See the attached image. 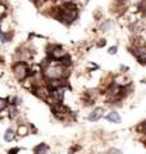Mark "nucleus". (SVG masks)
<instances>
[{
    "label": "nucleus",
    "instance_id": "nucleus-3",
    "mask_svg": "<svg viewBox=\"0 0 146 154\" xmlns=\"http://www.w3.org/2000/svg\"><path fill=\"white\" fill-rule=\"evenodd\" d=\"M133 54L136 55V58L141 62V63H146V46H141V48H137Z\"/></svg>",
    "mask_w": 146,
    "mask_h": 154
},
{
    "label": "nucleus",
    "instance_id": "nucleus-7",
    "mask_svg": "<svg viewBox=\"0 0 146 154\" xmlns=\"http://www.w3.org/2000/svg\"><path fill=\"white\" fill-rule=\"evenodd\" d=\"M35 154H46L47 153V146L45 145V144H40V145H37L35 148Z\"/></svg>",
    "mask_w": 146,
    "mask_h": 154
},
{
    "label": "nucleus",
    "instance_id": "nucleus-10",
    "mask_svg": "<svg viewBox=\"0 0 146 154\" xmlns=\"http://www.w3.org/2000/svg\"><path fill=\"white\" fill-rule=\"evenodd\" d=\"M2 109H5L7 108V105H8V99H2Z\"/></svg>",
    "mask_w": 146,
    "mask_h": 154
},
{
    "label": "nucleus",
    "instance_id": "nucleus-14",
    "mask_svg": "<svg viewBox=\"0 0 146 154\" xmlns=\"http://www.w3.org/2000/svg\"><path fill=\"white\" fill-rule=\"evenodd\" d=\"M115 51H117V48H110V49H109V53H110V54H114Z\"/></svg>",
    "mask_w": 146,
    "mask_h": 154
},
{
    "label": "nucleus",
    "instance_id": "nucleus-12",
    "mask_svg": "<svg viewBox=\"0 0 146 154\" xmlns=\"http://www.w3.org/2000/svg\"><path fill=\"white\" fill-rule=\"evenodd\" d=\"M26 127H19V135H26Z\"/></svg>",
    "mask_w": 146,
    "mask_h": 154
},
{
    "label": "nucleus",
    "instance_id": "nucleus-8",
    "mask_svg": "<svg viewBox=\"0 0 146 154\" xmlns=\"http://www.w3.org/2000/svg\"><path fill=\"white\" fill-rule=\"evenodd\" d=\"M13 137H14V131H13L12 128H8L5 135H4V139H5V141H12Z\"/></svg>",
    "mask_w": 146,
    "mask_h": 154
},
{
    "label": "nucleus",
    "instance_id": "nucleus-9",
    "mask_svg": "<svg viewBox=\"0 0 146 154\" xmlns=\"http://www.w3.org/2000/svg\"><path fill=\"white\" fill-rule=\"evenodd\" d=\"M9 40V35H7V33L2 32V42H7Z\"/></svg>",
    "mask_w": 146,
    "mask_h": 154
},
{
    "label": "nucleus",
    "instance_id": "nucleus-16",
    "mask_svg": "<svg viewBox=\"0 0 146 154\" xmlns=\"http://www.w3.org/2000/svg\"><path fill=\"white\" fill-rule=\"evenodd\" d=\"M144 12H146V2L144 3Z\"/></svg>",
    "mask_w": 146,
    "mask_h": 154
},
{
    "label": "nucleus",
    "instance_id": "nucleus-13",
    "mask_svg": "<svg viewBox=\"0 0 146 154\" xmlns=\"http://www.w3.org/2000/svg\"><path fill=\"white\" fill-rule=\"evenodd\" d=\"M18 152H19V149L18 148H14V149H11V150H9V154H16Z\"/></svg>",
    "mask_w": 146,
    "mask_h": 154
},
{
    "label": "nucleus",
    "instance_id": "nucleus-4",
    "mask_svg": "<svg viewBox=\"0 0 146 154\" xmlns=\"http://www.w3.org/2000/svg\"><path fill=\"white\" fill-rule=\"evenodd\" d=\"M53 57V59H63V57H67L65 51L62 49L60 46H55L53 48V51H49Z\"/></svg>",
    "mask_w": 146,
    "mask_h": 154
},
{
    "label": "nucleus",
    "instance_id": "nucleus-1",
    "mask_svg": "<svg viewBox=\"0 0 146 154\" xmlns=\"http://www.w3.org/2000/svg\"><path fill=\"white\" fill-rule=\"evenodd\" d=\"M45 69V75L46 77H49L50 80H59L63 77V72H64V68H63V66L58 64V63H51L49 64Z\"/></svg>",
    "mask_w": 146,
    "mask_h": 154
},
{
    "label": "nucleus",
    "instance_id": "nucleus-2",
    "mask_svg": "<svg viewBox=\"0 0 146 154\" xmlns=\"http://www.w3.org/2000/svg\"><path fill=\"white\" fill-rule=\"evenodd\" d=\"M13 71H14V76H16V79L18 81L24 80L28 75V67L24 62H18V63L14 66Z\"/></svg>",
    "mask_w": 146,
    "mask_h": 154
},
{
    "label": "nucleus",
    "instance_id": "nucleus-6",
    "mask_svg": "<svg viewBox=\"0 0 146 154\" xmlns=\"http://www.w3.org/2000/svg\"><path fill=\"white\" fill-rule=\"evenodd\" d=\"M106 119L110 121V122H114V123H120V117H119V114L117 112L109 113L108 116H106Z\"/></svg>",
    "mask_w": 146,
    "mask_h": 154
},
{
    "label": "nucleus",
    "instance_id": "nucleus-17",
    "mask_svg": "<svg viewBox=\"0 0 146 154\" xmlns=\"http://www.w3.org/2000/svg\"><path fill=\"white\" fill-rule=\"evenodd\" d=\"M117 2H119V3H123V2H127V0H117Z\"/></svg>",
    "mask_w": 146,
    "mask_h": 154
},
{
    "label": "nucleus",
    "instance_id": "nucleus-15",
    "mask_svg": "<svg viewBox=\"0 0 146 154\" xmlns=\"http://www.w3.org/2000/svg\"><path fill=\"white\" fill-rule=\"evenodd\" d=\"M110 154H122L119 150H110Z\"/></svg>",
    "mask_w": 146,
    "mask_h": 154
},
{
    "label": "nucleus",
    "instance_id": "nucleus-11",
    "mask_svg": "<svg viewBox=\"0 0 146 154\" xmlns=\"http://www.w3.org/2000/svg\"><path fill=\"white\" fill-rule=\"evenodd\" d=\"M16 116H17V109H16V108H13V109L11 110V117H12V118H14Z\"/></svg>",
    "mask_w": 146,
    "mask_h": 154
},
{
    "label": "nucleus",
    "instance_id": "nucleus-5",
    "mask_svg": "<svg viewBox=\"0 0 146 154\" xmlns=\"http://www.w3.org/2000/svg\"><path fill=\"white\" fill-rule=\"evenodd\" d=\"M103 113H104V110L101 108H96L94 112H91V114L89 116V121H91V122L97 121V119H100L103 117Z\"/></svg>",
    "mask_w": 146,
    "mask_h": 154
}]
</instances>
